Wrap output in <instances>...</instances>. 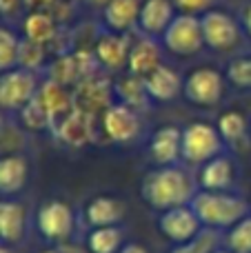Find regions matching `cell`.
Returning <instances> with one entry per match:
<instances>
[{"mask_svg":"<svg viewBox=\"0 0 251 253\" xmlns=\"http://www.w3.org/2000/svg\"><path fill=\"white\" fill-rule=\"evenodd\" d=\"M29 165L22 156L9 153L0 158V196H18L27 184Z\"/></svg>","mask_w":251,"mask_h":253,"instance_id":"cell-23","label":"cell"},{"mask_svg":"<svg viewBox=\"0 0 251 253\" xmlns=\"http://www.w3.org/2000/svg\"><path fill=\"white\" fill-rule=\"evenodd\" d=\"M225 151L227 144L218 133L216 125L191 123L182 129V162L189 167H203L205 162Z\"/></svg>","mask_w":251,"mask_h":253,"instance_id":"cell-3","label":"cell"},{"mask_svg":"<svg viewBox=\"0 0 251 253\" xmlns=\"http://www.w3.org/2000/svg\"><path fill=\"white\" fill-rule=\"evenodd\" d=\"M147 91H149V98L154 102H171L176 100L178 96H182V87H185V78H180L173 67L169 65H160L151 71L145 78Z\"/></svg>","mask_w":251,"mask_h":253,"instance_id":"cell-16","label":"cell"},{"mask_svg":"<svg viewBox=\"0 0 251 253\" xmlns=\"http://www.w3.org/2000/svg\"><path fill=\"white\" fill-rule=\"evenodd\" d=\"M27 233V211L16 200H0V242L18 245Z\"/></svg>","mask_w":251,"mask_h":253,"instance_id":"cell-19","label":"cell"},{"mask_svg":"<svg viewBox=\"0 0 251 253\" xmlns=\"http://www.w3.org/2000/svg\"><path fill=\"white\" fill-rule=\"evenodd\" d=\"M176 16L178 13L171 0H142L138 13V29L142 36L160 38Z\"/></svg>","mask_w":251,"mask_h":253,"instance_id":"cell-14","label":"cell"},{"mask_svg":"<svg viewBox=\"0 0 251 253\" xmlns=\"http://www.w3.org/2000/svg\"><path fill=\"white\" fill-rule=\"evenodd\" d=\"M42 253H58V251H42Z\"/></svg>","mask_w":251,"mask_h":253,"instance_id":"cell-44","label":"cell"},{"mask_svg":"<svg viewBox=\"0 0 251 253\" xmlns=\"http://www.w3.org/2000/svg\"><path fill=\"white\" fill-rule=\"evenodd\" d=\"M40 105L47 109V114L51 116V123H53V129L60 125V120L74 109V100H71V93L67 91L65 84L56 83V80H44L38 89V96Z\"/></svg>","mask_w":251,"mask_h":253,"instance_id":"cell-21","label":"cell"},{"mask_svg":"<svg viewBox=\"0 0 251 253\" xmlns=\"http://www.w3.org/2000/svg\"><path fill=\"white\" fill-rule=\"evenodd\" d=\"M178 13H191V16H203L205 11L213 9L216 0H171Z\"/></svg>","mask_w":251,"mask_h":253,"instance_id":"cell-35","label":"cell"},{"mask_svg":"<svg viewBox=\"0 0 251 253\" xmlns=\"http://www.w3.org/2000/svg\"><path fill=\"white\" fill-rule=\"evenodd\" d=\"M227 78L213 67H198L185 78L182 96L196 107H216L225 96Z\"/></svg>","mask_w":251,"mask_h":253,"instance_id":"cell-7","label":"cell"},{"mask_svg":"<svg viewBox=\"0 0 251 253\" xmlns=\"http://www.w3.org/2000/svg\"><path fill=\"white\" fill-rule=\"evenodd\" d=\"M160 65H163V56H160V44L156 38L142 36L136 42H131L129 60H127L129 74L138 76V78H147Z\"/></svg>","mask_w":251,"mask_h":253,"instance_id":"cell-18","label":"cell"},{"mask_svg":"<svg viewBox=\"0 0 251 253\" xmlns=\"http://www.w3.org/2000/svg\"><path fill=\"white\" fill-rule=\"evenodd\" d=\"M114 96H116L114 84L105 76L96 74L76 84V91L71 93V100H74V109L100 118L114 105Z\"/></svg>","mask_w":251,"mask_h":253,"instance_id":"cell-10","label":"cell"},{"mask_svg":"<svg viewBox=\"0 0 251 253\" xmlns=\"http://www.w3.org/2000/svg\"><path fill=\"white\" fill-rule=\"evenodd\" d=\"M216 129L222 135V140H225L227 149H229V147H240L243 142H247L251 126L240 111H225L218 118Z\"/></svg>","mask_w":251,"mask_h":253,"instance_id":"cell-26","label":"cell"},{"mask_svg":"<svg viewBox=\"0 0 251 253\" xmlns=\"http://www.w3.org/2000/svg\"><path fill=\"white\" fill-rule=\"evenodd\" d=\"M114 91H116L118 102H123V105L131 107V109H136V111H147L149 105L154 102L149 98V91H147L145 78H138V76H133V74L120 78L118 83L114 84Z\"/></svg>","mask_w":251,"mask_h":253,"instance_id":"cell-24","label":"cell"},{"mask_svg":"<svg viewBox=\"0 0 251 253\" xmlns=\"http://www.w3.org/2000/svg\"><path fill=\"white\" fill-rule=\"evenodd\" d=\"M142 0H111L102 7L105 27L114 34H127L129 29L138 27V13H140Z\"/></svg>","mask_w":251,"mask_h":253,"instance_id":"cell-22","label":"cell"},{"mask_svg":"<svg viewBox=\"0 0 251 253\" xmlns=\"http://www.w3.org/2000/svg\"><path fill=\"white\" fill-rule=\"evenodd\" d=\"M125 220V205L118 198L111 196H96L84 207V222L89 229L96 227H120Z\"/></svg>","mask_w":251,"mask_h":253,"instance_id":"cell-17","label":"cell"},{"mask_svg":"<svg viewBox=\"0 0 251 253\" xmlns=\"http://www.w3.org/2000/svg\"><path fill=\"white\" fill-rule=\"evenodd\" d=\"M20 42H22V38H18L11 29L0 27V74L13 69V67H18Z\"/></svg>","mask_w":251,"mask_h":253,"instance_id":"cell-30","label":"cell"},{"mask_svg":"<svg viewBox=\"0 0 251 253\" xmlns=\"http://www.w3.org/2000/svg\"><path fill=\"white\" fill-rule=\"evenodd\" d=\"M196 191H198V182L178 165L156 167L140 182L142 200L160 213L173 207L189 205Z\"/></svg>","mask_w":251,"mask_h":253,"instance_id":"cell-1","label":"cell"},{"mask_svg":"<svg viewBox=\"0 0 251 253\" xmlns=\"http://www.w3.org/2000/svg\"><path fill=\"white\" fill-rule=\"evenodd\" d=\"M213 249H218V231L205 229L196 240L187 245H176L169 253H211Z\"/></svg>","mask_w":251,"mask_h":253,"instance_id":"cell-34","label":"cell"},{"mask_svg":"<svg viewBox=\"0 0 251 253\" xmlns=\"http://www.w3.org/2000/svg\"><path fill=\"white\" fill-rule=\"evenodd\" d=\"M200 25H203V38L205 47L218 53H231L240 47L243 42V25L236 20L231 13L222 11V9H209L200 16Z\"/></svg>","mask_w":251,"mask_h":253,"instance_id":"cell-4","label":"cell"},{"mask_svg":"<svg viewBox=\"0 0 251 253\" xmlns=\"http://www.w3.org/2000/svg\"><path fill=\"white\" fill-rule=\"evenodd\" d=\"M118 253H149V251H147V247H142V245H136V242H127V245H125Z\"/></svg>","mask_w":251,"mask_h":253,"instance_id":"cell-39","label":"cell"},{"mask_svg":"<svg viewBox=\"0 0 251 253\" xmlns=\"http://www.w3.org/2000/svg\"><path fill=\"white\" fill-rule=\"evenodd\" d=\"M38 71L13 67L0 74V109L4 111H20L38 96Z\"/></svg>","mask_w":251,"mask_h":253,"instance_id":"cell-5","label":"cell"},{"mask_svg":"<svg viewBox=\"0 0 251 253\" xmlns=\"http://www.w3.org/2000/svg\"><path fill=\"white\" fill-rule=\"evenodd\" d=\"M0 253H13V251L9 245H2V242H0Z\"/></svg>","mask_w":251,"mask_h":253,"instance_id":"cell-41","label":"cell"},{"mask_svg":"<svg viewBox=\"0 0 251 253\" xmlns=\"http://www.w3.org/2000/svg\"><path fill=\"white\" fill-rule=\"evenodd\" d=\"M25 0H0V16H13Z\"/></svg>","mask_w":251,"mask_h":253,"instance_id":"cell-37","label":"cell"},{"mask_svg":"<svg viewBox=\"0 0 251 253\" xmlns=\"http://www.w3.org/2000/svg\"><path fill=\"white\" fill-rule=\"evenodd\" d=\"M125 247V233L120 227H96L87 233L89 253H118Z\"/></svg>","mask_w":251,"mask_h":253,"instance_id":"cell-27","label":"cell"},{"mask_svg":"<svg viewBox=\"0 0 251 253\" xmlns=\"http://www.w3.org/2000/svg\"><path fill=\"white\" fill-rule=\"evenodd\" d=\"M211 253H234V251H229L227 247H218V249H213Z\"/></svg>","mask_w":251,"mask_h":253,"instance_id":"cell-42","label":"cell"},{"mask_svg":"<svg viewBox=\"0 0 251 253\" xmlns=\"http://www.w3.org/2000/svg\"><path fill=\"white\" fill-rule=\"evenodd\" d=\"M27 40H34L38 44H51L58 36V18L53 11H31L22 22Z\"/></svg>","mask_w":251,"mask_h":253,"instance_id":"cell-25","label":"cell"},{"mask_svg":"<svg viewBox=\"0 0 251 253\" xmlns=\"http://www.w3.org/2000/svg\"><path fill=\"white\" fill-rule=\"evenodd\" d=\"M100 126L105 131L107 140L116 144H131L142 135L140 111L123 105L116 100L105 114L100 116Z\"/></svg>","mask_w":251,"mask_h":253,"instance_id":"cell-9","label":"cell"},{"mask_svg":"<svg viewBox=\"0 0 251 253\" xmlns=\"http://www.w3.org/2000/svg\"><path fill=\"white\" fill-rule=\"evenodd\" d=\"M225 247L234 253H251V213L238 220L231 229H227Z\"/></svg>","mask_w":251,"mask_h":253,"instance_id":"cell-29","label":"cell"},{"mask_svg":"<svg viewBox=\"0 0 251 253\" xmlns=\"http://www.w3.org/2000/svg\"><path fill=\"white\" fill-rule=\"evenodd\" d=\"M96 123H98L96 116L71 109L53 131L60 135L62 142L71 144V147H84V144L96 140Z\"/></svg>","mask_w":251,"mask_h":253,"instance_id":"cell-15","label":"cell"},{"mask_svg":"<svg viewBox=\"0 0 251 253\" xmlns=\"http://www.w3.org/2000/svg\"><path fill=\"white\" fill-rule=\"evenodd\" d=\"M160 42L173 56H194L205 47L203 38V25H200V16H191V13H178L167 27Z\"/></svg>","mask_w":251,"mask_h":253,"instance_id":"cell-6","label":"cell"},{"mask_svg":"<svg viewBox=\"0 0 251 253\" xmlns=\"http://www.w3.org/2000/svg\"><path fill=\"white\" fill-rule=\"evenodd\" d=\"M149 160L156 167H173L182 160V129L173 125H165L154 131L149 138Z\"/></svg>","mask_w":251,"mask_h":253,"instance_id":"cell-12","label":"cell"},{"mask_svg":"<svg viewBox=\"0 0 251 253\" xmlns=\"http://www.w3.org/2000/svg\"><path fill=\"white\" fill-rule=\"evenodd\" d=\"M158 231L173 245H187L196 240L205 231V227L196 211L191 209V205H182L163 211L158 215Z\"/></svg>","mask_w":251,"mask_h":253,"instance_id":"cell-11","label":"cell"},{"mask_svg":"<svg viewBox=\"0 0 251 253\" xmlns=\"http://www.w3.org/2000/svg\"><path fill=\"white\" fill-rule=\"evenodd\" d=\"M129 49H131V42L125 38V34H114V31H109V34L100 36V40L96 42L93 53H96L100 67L114 71V69H123V67H127Z\"/></svg>","mask_w":251,"mask_h":253,"instance_id":"cell-20","label":"cell"},{"mask_svg":"<svg viewBox=\"0 0 251 253\" xmlns=\"http://www.w3.org/2000/svg\"><path fill=\"white\" fill-rule=\"evenodd\" d=\"M249 209H251V198H249Z\"/></svg>","mask_w":251,"mask_h":253,"instance_id":"cell-45","label":"cell"},{"mask_svg":"<svg viewBox=\"0 0 251 253\" xmlns=\"http://www.w3.org/2000/svg\"><path fill=\"white\" fill-rule=\"evenodd\" d=\"M225 78L231 87L251 91V53L247 56H236L227 62Z\"/></svg>","mask_w":251,"mask_h":253,"instance_id":"cell-28","label":"cell"},{"mask_svg":"<svg viewBox=\"0 0 251 253\" xmlns=\"http://www.w3.org/2000/svg\"><path fill=\"white\" fill-rule=\"evenodd\" d=\"M20 120L27 129L31 131H44V129H53V123H51V116L47 114L42 105H40L38 98L29 102L25 109H20Z\"/></svg>","mask_w":251,"mask_h":253,"instance_id":"cell-32","label":"cell"},{"mask_svg":"<svg viewBox=\"0 0 251 253\" xmlns=\"http://www.w3.org/2000/svg\"><path fill=\"white\" fill-rule=\"evenodd\" d=\"M189 205L200 218L203 227L211 229V231H227L238 220H243L247 213H251L249 200L240 198L234 191H205V189H198Z\"/></svg>","mask_w":251,"mask_h":253,"instance_id":"cell-2","label":"cell"},{"mask_svg":"<svg viewBox=\"0 0 251 253\" xmlns=\"http://www.w3.org/2000/svg\"><path fill=\"white\" fill-rule=\"evenodd\" d=\"M36 229L47 242H65L76 229V215L62 200H49L36 211Z\"/></svg>","mask_w":251,"mask_h":253,"instance_id":"cell-8","label":"cell"},{"mask_svg":"<svg viewBox=\"0 0 251 253\" xmlns=\"http://www.w3.org/2000/svg\"><path fill=\"white\" fill-rule=\"evenodd\" d=\"M44 53H47V47H44V44H38V42H34V40L22 38L20 56H18V67H25V69H31V71L42 69L44 58H47Z\"/></svg>","mask_w":251,"mask_h":253,"instance_id":"cell-33","label":"cell"},{"mask_svg":"<svg viewBox=\"0 0 251 253\" xmlns=\"http://www.w3.org/2000/svg\"><path fill=\"white\" fill-rule=\"evenodd\" d=\"M91 4H96V7H107V4L111 2V0H89Z\"/></svg>","mask_w":251,"mask_h":253,"instance_id":"cell-40","label":"cell"},{"mask_svg":"<svg viewBox=\"0 0 251 253\" xmlns=\"http://www.w3.org/2000/svg\"><path fill=\"white\" fill-rule=\"evenodd\" d=\"M240 25H243V31H245V36L247 38H251V2L249 4H245V9L240 11Z\"/></svg>","mask_w":251,"mask_h":253,"instance_id":"cell-38","label":"cell"},{"mask_svg":"<svg viewBox=\"0 0 251 253\" xmlns=\"http://www.w3.org/2000/svg\"><path fill=\"white\" fill-rule=\"evenodd\" d=\"M56 4V0H25V7L31 11H51Z\"/></svg>","mask_w":251,"mask_h":253,"instance_id":"cell-36","label":"cell"},{"mask_svg":"<svg viewBox=\"0 0 251 253\" xmlns=\"http://www.w3.org/2000/svg\"><path fill=\"white\" fill-rule=\"evenodd\" d=\"M196 182H198V189H205V191H234L236 160L227 151L211 158L203 167H198Z\"/></svg>","mask_w":251,"mask_h":253,"instance_id":"cell-13","label":"cell"},{"mask_svg":"<svg viewBox=\"0 0 251 253\" xmlns=\"http://www.w3.org/2000/svg\"><path fill=\"white\" fill-rule=\"evenodd\" d=\"M2 133H4V118H2V114H0V138H2Z\"/></svg>","mask_w":251,"mask_h":253,"instance_id":"cell-43","label":"cell"},{"mask_svg":"<svg viewBox=\"0 0 251 253\" xmlns=\"http://www.w3.org/2000/svg\"><path fill=\"white\" fill-rule=\"evenodd\" d=\"M49 78L56 80V83H60V84H65V87H69V84H78L83 78H80V69H78V62H76L74 53H71V56L58 58V60L49 67Z\"/></svg>","mask_w":251,"mask_h":253,"instance_id":"cell-31","label":"cell"}]
</instances>
